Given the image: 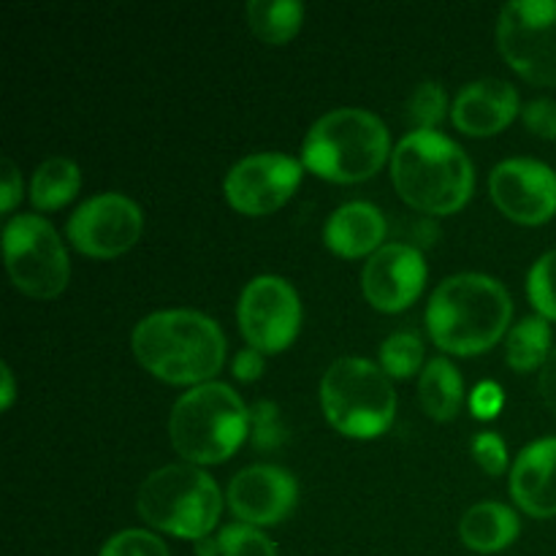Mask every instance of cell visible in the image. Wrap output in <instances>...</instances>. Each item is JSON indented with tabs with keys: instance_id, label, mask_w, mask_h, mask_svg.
Segmentation results:
<instances>
[{
	"instance_id": "6da1fadb",
	"label": "cell",
	"mask_w": 556,
	"mask_h": 556,
	"mask_svg": "<svg viewBox=\"0 0 556 556\" xmlns=\"http://www.w3.org/2000/svg\"><path fill=\"white\" fill-rule=\"evenodd\" d=\"M130 348L141 367L166 383H206L226 362L220 326L195 309H161L136 324Z\"/></svg>"
},
{
	"instance_id": "7a4b0ae2",
	"label": "cell",
	"mask_w": 556,
	"mask_h": 556,
	"mask_svg": "<svg viewBox=\"0 0 556 556\" xmlns=\"http://www.w3.org/2000/svg\"><path fill=\"white\" fill-rule=\"evenodd\" d=\"M514 315L503 282L486 275H454L434 288L427 329L434 345L456 356H476L497 345Z\"/></svg>"
},
{
	"instance_id": "3957f363",
	"label": "cell",
	"mask_w": 556,
	"mask_h": 556,
	"mask_svg": "<svg viewBox=\"0 0 556 556\" xmlns=\"http://www.w3.org/2000/svg\"><path fill=\"white\" fill-rule=\"evenodd\" d=\"M391 179L407 204L429 215L462 210L472 193V163L440 130H410L391 157Z\"/></svg>"
},
{
	"instance_id": "277c9868",
	"label": "cell",
	"mask_w": 556,
	"mask_h": 556,
	"mask_svg": "<svg viewBox=\"0 0 556 556\" xmlns=\"http://www.w3.org/2000/svg\"><path fill=\"white\" fill-rule=\"evenodd\" d=\"M250 434V407L226 383H201L179 396L168 418L174 451L188 465L231 459Z\"/></svg>"
},
{
	"instance_id": "5b68a950",
	"label": "cell",
	"mask_w": 556,
	"mask_h": 556,
	"mask_svg": "<svg viewBox=\"0 0 556 556\" xmlns=\"http://www.w3.org/2000/svg\"><path fill=\"white\" fill-rule=\"evenodd\" d=\"M389 130L367 109H334L309 128L302 161L318 177L331 182H362L389 157Z\"/></svg>"
},
{
	"instance_id": "8992f818",
	"label": "cell",
	"mask_w": 556,
	"mask_h": 556,
	"mask_svg": "<svg viewBox=\"0 0 556 556\" xmlns=\"http://www.w3.org/2000/svg\"><path fill=\"white\" fill-rule=\"evenodd\" d=\"M136 508L155 530L201 541L215 530L223 497L215 478L199 465H168L141 483Z\"/></svg>"
},
{
	"instance_id": "52a82bcc",
	"label": "cell",
	"mask_w": 556,
	"mask_h": 556,
	"mask_svg": "<svg viewBox=\"0 0 556 556\" xmlns=\"http://www.w3.org/2000/svg\"><path fill=\"white\" fill-rule=\"evenodd\" d=\"M320 407L337 432L369 440L391 427L396 394L383 367L367 358H337L320 380Z\"/></svg>"
},
{
	"instance_id": "ba28073f",
	"label": "cell",
	"mask_w": 556,
	"mask_h": 556,
	"mask_svg": "<svg viewBox=\"0 0 556 556\" xmlns=\"http://www.w3.org/2000/svg\"><path fill=\"white\" fill-rule=\"evenodd\" d=\"M3 253L11 282L27 296L54 299L68 286V253L43 217H11L3 231Z\"/></svg>"
},
{
	"instance_id": "9c48e42d",
	"label": "cell",
	"mask_w": 556,
	"mask_h": 556,
	"mask_svg": "<svg viewBox=\"0 0 556 556\" xmlns=\"http://www.w3.org/2000/svg\"><path fill=\"white\" fill-rule=\"evenodd\" d=\"M497 47L527 81L556 87V0H514L503 5Z\"/></svg>"
},
{
	"instance_id": "30bf717a",
	"label": "cell",
	"mask_w": 556,
	"mask_h": 556,
	"mask_svg": "<svg viewBox=\"0 0 556 556\" xmlns=\"http://www.w3.org/2000/svg\"><path fill=\"white\" fill-rule=\"evenodd\" d=\"M237 318L250 348L261 353H277L296 340L302 304L291 282L275 275H261L244 286L237 304Z\"/></svg>"
},
{
	"instance_id": "8fae6325",
	"label": "cell",
	"mask_w": 556,
	"mask_h": 556,
	"mask_svg": "<svg viewBox=\"0 0 556 556\" xmlns=\"http://www.w3.org/2000/svg\"><path fill=\"white\" fill-rule=\"evenodd\" d=\"M141 233V210L123 193L87 199L68 220V239L90 258H117L128 253Z\"/></svg>"
},
{
	"instance_id": "7c38bea8",
	"label": "cell",
	"mask_w": 556,
	"mask_h": 556,
	"mask_svg": "<svg viewBox=\"0 0 556 556\" xmlns=\"http://www.w3.org/2000/svg\"><path fill=\"white\" fill-rule=\"evenodd\" d=\"M302 182V163L280 152H258L233 163L226 174L228 204L242 215H269L277 212Z\"/></svg>"
},
{
	"instance_id": "4fadbf2b",
	"label": "cell",
	"mask_w": 556,
	"mask_h": 556,
	"mask_svg": "<svg viewBox=\"0 0 556 556\" xmlns=\"http://www.w3.org/2000/svg\"><path fill=\"white\" fill-rule=\"evenodd\" d=\"M489 190L497 210L521 226H541L556 215V172L543 161L510 157L497 163Z\"/></svg>"
},
{
	"instance_id": "5bb4252c",
	"label": "cell",
	"mask_w": 556,
	"mask_h": 556,
	"mask_svg": "<svg viewBox=\"0 0 556 556\" xmlns=\"http://www.w3.org/2000/svg\"><path fill=\"white\" fill-rule=\"evenodd\" d=\"M427 282V261L413 244L391 242L369 255L362 271V291L380 313L410 307Z\"/></svg>"
},
{
	"instance_id": "9a60e30c",
	"label": "cell",
	"mask_w": 556,
	"mask_h": 556,
	"mask_svg": "<svg viewBox=\"0 0 556 556\" xmlns=\"http://www.w3.org/2000/svg\"><path fill=\"white\" fill-rule=\"evenodd\" d=\"M299 486L288 470L277 465H253L237 472L228 486V505L242 525H280L296 505Z\"/></svg>"
},
{
	"instance_id": "2e32d148",
	"label": "cell",
	"mask_w": 556,
	"mask_h": 556,
	"mask_svg": "<svg viewBox=\"0 0 556 556\" xmlns=\"http://www.w3.org/2000/svg\"><path fill=\"white\" fill-rule=\"evenodd\" d=\"M519 114V92L505 79H478L459 90L451 119L467 136H494Z\"/></svg>"
},
{
	"instance_id": "e0dca14e",
	"label": "cell",
	"mask_w": 556,
	"mask_h": 556,
	"mask_svg": "<svg viewBox=\"0 0 556 556\" xmlns=\"http://www.w3.org/2000/svg\"><path fill=\"white\" fill-rule=\"evenodd\" d=\"M510 494L516 505L535 519L556 516V438L535 440L516 456Z\"/></svg>"
},
{
	"instance_id": "ac0fdd59",
	"label": "cell",
	"mask_w": 556,
	"mask_h": 556,
	"mask_svg": "<svg viewBox=\"0 0 556 556\" xmlns=\"http://www.w3.org/2000/svg\"><path fill=\"white\" fill-rule=\"evenodd\" d=\"M386 237V217L369 201H348L340 210L331 212L324 228V239L329 250L342 258H362L378 253Z\"/></svg>"
},
{
	"instance_id": "d6986e66",
	"label": "cell",
	"mask_w": 556,
	"mask_h": 556,
	"mask_svg": "<svg viewBox=\"0 0 556 556\" xmlns=\"http://www.w3.org/2000/svg\"><path fill=\"white\" fill-rule=\"evenodd\" d=\"M459 535L470 552H503L519 535V516L503 503H478L462 516Z\"/></svg>"
},
{
	"instance_id": "ffe728a7",
	"label": "cell",
	"mask_w": 556,
	"mask_h": 556,
	"mask_svg": "<svg viewBox=\"0 0 556 556\" xmlns=\"http://www.w3.org/2000/svg\"><path fill=\"white\" fill-rule=\"evenodd\" d=\"M418 396L421 405L434 421H451L459 413L462 396H465V383L448 358H432L424 367L421 380H418Z\"/></svg>"
},
{
	"instance_id": "44dd1931",
	"label": "cell",
	"mask_w": 556,
	"mask_h": 556,
	"mask_svg": "<svg viewBox=\"0 0 556 556\" xmlns=\"http://www.w3.org/2000/svg\"><path fill=\"white\" fill-rule=\"evenodd\" d=\"M79 166H76L71 157H47V161L36 168V174H33L30 201L43 212L60 210V206H65L76 193H79Z\"/></svg>"
},
{
	"instance_id": "7402d4cb",
	"label": "cell",
	"mask_w": 556,
	"mask_h": 556,
	"mask_svg": "<svg viewBox=\"0 0 556 556\" xmlns=\"http://www.w3.org/2000/svg\"><path fill=\"white\" fill-rule=\"evenodd\" d=\"M304 5L296 0H250L248 22L264 43H286L302 27Z\"/></svg>"
},
{
	"instance_id": "603a6c76",
	"label": "cell",
	"mask_w": 556,
	"mask_h": 556,
	"mask_svg": "<svg viewBox=\"0 0 556 556\" xmlns=\"http://www.w3.org/2000/svg\"><path fill=\"white\" fill-rule=\"evenodd\" d=\"M552 356V329L546 318H525L510 329L505 358L516 372H532Z\"/></svg>"
},
{
	"instance_id": "cb8c5ba5",
	"label": "cell",
	"mask_w": 556,
	"mask_h": 556,
	"mask_svg": "<svg viewBox=\"0 0 556 556\" xmlns=\"http://www.w3.org/2000/svg\"><path fill=\"white\" fill-rule=\"evenodd\" d=\"M424 340L416 331H394L380 345V364L389 378H410L421 369Z\"/></svg>"
},
{
	"instance_id": "d4e9b609",
	"label": "cell",
	"mask_w": 556,
	"mask_h": 556,
	"mask_svg": "<svg viewBox=\"0 0 556 556\" xmlns=\"http://www.w3.org/2000/svg\"><path fill=\"white\" fill-rule=\"evenodd\" d=\"M527 293L541 318L556 320V250H548L535 261L527 277Z\"/></svg>"
},
{
	"instance_id": "484cf974",
	"label": "cell",
	"mask_w": 556,
	"mask_h": 556,
	"mask_svg": "<svg viewBox=\"0 0 556 556\" xmlns=\"http://www.w3.org/2000/svg\"><path fill=\"white\" fill-rule=\"evenodd\" d=\"M448 98H445L443 85L438 81H424L407 101V117L418 125V130H434V125L443 123Z\"/></svg>"
},
{
	"instance_id": "4316f807",
	"label": "cell",
	"mask_w": 556,
	"mask_h": 556,
	"mask_svg": "<svg viewBox=\"0 0 556 556\" xmlns=\"http://www.w3.org/2000/svg\"><path fill=\"white\" fill-rule=\"evenodd\" d=\"M220 556H277L275 543L253 525H228L220 532Z\"/></svg>"
},
{
	"instance_id": "83f0119b",
	"label": "cell",
	"mask_w": 556,
	"mask_h": 556,
	"mask_svg": "<svg viewBox=\"0 0 556 556\" xmlns=\"http://www.w3.org/2000/svg\"><path fill=\"white\" fill-rule=\"evenodd\" d=\"M98 556H172L166 543L147 530H125L117 532L103 543Z\"/></svg>"
},
{
	"instance_id": "f1b7e54d",
	"label": "cell",
	"mask_w": 556,
	"mask_h": 556,
	"mask_svg": "<svg viewBox=\"0 0 556 556\" xmlns=\"http://www.w3.org/2000/svg\"><path fill=\"white\" fill-rule=\"evenodd\" d=\"M250 434H253L255 448H280L286 443V429L280 424L275 402H255L250 407Z\"/></svg>"
},
{
	"instance_id": "f546056e",
	"label": "cell",
	"mask_w": 556,
	"mask_h": 556,
	"mask_svg": "<svg viewBox=\"0 0 556 556\" xmlns=\"http://www.w3.org/2000/svg\"><path fill=\"white\" fill-rule=\"evenodd\" d=\"M472 456L489 476H503L508 467V448L497 432H478L470 443Z\"/></svg>"
},
{
	"instance_id": "4dcf8cb0",
	"label": "cell",
	"mask_w": 556,
	"mask_h": 556,
	"mask_svg": "<svg viewBox=\"0 0 556 556\" xmlns=\"http://www.w3.org/2000/svg\"><path fill=\"white\" fill-rule=\"evenodd\" d=\"M525 117V125L535 136H543V139H556V101L552 98H538V101H530L521 112Z\"/></svg>"
},
{
	"instance_id": "1f68e13d",
	"label": "cell",
	"mask_w": 556,
	"mask_h": 556,
	"mask_svg": "<svg viewBox=\"0 0 556 556\" xmlns=\"http://www.w3.org/2000/svg\"><path fill=\"white\" fill-rule=\"evenodd\" d=\"M503 402H505L503 389H500L497 383H492V380L478 383L470 396V407L472 413H476V418H494L500 410H503Z\"/></svg>"
},
{
	"instance_id": "d6a6232c",
	"label": "cell",
	"mask_w": 556,
	"mask_h": 556,
	"mask_svg": "<svg viewBox=\"0 0 556 556\" xmlns=\"http://www.w3.org/2000/svg\"><path fill=\"white\" fill-rule=\"evenodd\" d=\"M22 199V179L16 172L14 161L3 157V174H0V210L9 215L16 206V201Z\"/></svg>"
},
{
	"instance_id": "836d02e7",
	"label": "cell",
	"mask_w": 556,
	"mask_h": 556,
	"mask_svg": "<svg viewBox=\"0 0 556 556\" xmlns=\"http://www.w3.org/2000/svg\"><path fill=\"white\" fill-rule=\"evenodd\" d=\"M264 375V356L255 348H244L237 358H233V378L244 380V383H253Z\"/></svg>"
},
{
	"instance_id": "e575fe53",
	"label": "cell",
	"mask_w": 556,
	"mask_h": 556,
	"mask_svg": "<svg viewBox=\"0 0 556 556\" xmlns=\"http://www.w3.org/2000/svg\"><path fill=\"white\" fill-rule=\"evenodd\" d=\"M538 386H541V396L543 402H546L548 410L556 413V348L552 351V356L546 358V364L541 367V380H538Z\"/></svg>"
},
{
	"instance_id": "d590c367",
	"label": "cell",
	"mask_w": 556,
	"mask_h": 556,
	"mask_svg": "<svg viewBox=\"0 0 556 556\" xmlns=\"http://www.w3.org/2000/svg\"><path fill=\"white\" fill-rule=\"evenodd\" d=\"M0 375H3V396H0V402H3V407H11V402H14V375H11L9 364L0 367Z\"/></svg>"
},
{
	"instance_id": "8d00e7d4",
	"label": "cell",
	"mask_w": 556,
	"mask_h": 556,
	"mask_svg": "<svg viewBox=\"0 0 556 556\" xmlns=\"http://www.w3.org/2000/svg\"><path fill=\"white\" fill-rule=\"evenodd\" d=\"M195 554H199V556H217V554H220V541H212V538H201V541H195Z\"/></svg>"
}]
</instances>
